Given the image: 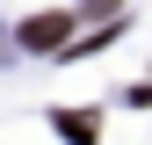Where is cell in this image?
<instances>
[{"label":"cell","instance_id":"7a4b0ae2","mask_svg":"<svg viewBox=\"0 0 152 145\" xmlns=\"http://www.w3.org/2000/svg\"><path fill=\"white\" fill-rule=\"evenodd\" d=\"M58 131H65L72 145H94V131H102V123H94L87 109H58Z\"/></svg>","mask_w":152,"mask_h":145},{"label":"cell","instance_id":"6da1fadb","mask_svg":"<svg viewBox=\"0 0 152 145\" xmlns=\"http://www.w3.org/2000/svg\"><path fill=\"white\" fill-rule=\"evenodd\" d=\"M22 44H29V51H65V44H72V15H65V7L29 15V22H22Z\"/></svg>","mask_w":152,"mask_h":145}]
</instances>
